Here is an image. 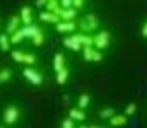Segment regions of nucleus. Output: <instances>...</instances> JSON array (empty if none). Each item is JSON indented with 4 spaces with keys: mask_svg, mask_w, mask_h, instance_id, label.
<instances>
[{
    "mask_svg": "<svg viewBox=\"0 0 147 128\" xmlns=\"http://www.w3.org/2000/svg\"><path fill=\"white\" fill-rule=\"evenodd\" d=\"M10 38H9V34L7 33H3V34H0V51H10Z\"/></svg>",
    "mask_w": 147,
    "mask_h": 128,
    "instance_id": "nucleus-19",
    "label": "nucleus"
},
{
    "mask_svg": "<svg viewBox=\"0 0 147 128\" xmlns=\"http://www.w3.org/2000/svg\"><path fill=\"white\" fill-rule=\"evenodd\" d=\"M58 15H60V21H75V17H77V9H75V7L60 9Z\"/></svg>",
    "mask_w": 147,
    "mask_h": 128,
    "instance_id": "nucleus-13",
    "label": "nucleus"
},
{
    "mask_svg": "<svg viewBox=\"0 0 147 128\" xmlns=\"http://www.w3.org/2000/svg\"><path fill=\"white\" fill-rule=\"evenodd\" d=\"M45 9H46V10H50V12L58 14L62 7H60V2H58V0H48V2H46V5H45Z\"/></svg>",
    "mask_w": 147,
    "mask_h": 128,
    "instance_id": "nucleus-21",
    "label": "nucleus"
},
{
    "mask_svg": "<svg viewBox=\"0 0 147 128\" xmlns=\"http://www.w3.org/2000/svg\"><path fill=\"white\" fill-rule=\"evenodd\" d=\"M82 56L86 62H91V63H101L105 60L103 51L94 46H82Z\"/></svg>",
    "mask_w": 147,
    "mask_h": 128,
    "instance_id": "nucleus-4",
    "label": "nucleus"
},
{
    "mask_svg": "<svg viewBox=\"0 0 147 128\" xmlns=\"http://www.w3.org/2000/svg\"><path fill=\"white\" fill-rule=\"evenodd\" d=\"M21 31H22V34H24V38L26 40H31L34 34H38L39 31H41V27L38 26V24H22V27H21Z\"/></svg>",
    "mask_w": 147,
    "mask_h": 128,
    "instance_id": "nucleus-9",
    "label": "nucleus"
},
{
    "mask_svg": "<svg viewBox=\"0 0 147 128\" xmlns=\"http://www.w3.org/2000/svg\"><path fill=\"white\" fill-rule=\"evenodd\" d=\"M135 111H137V104H135V103H130V104L125 108V115H127L128 118H130V116H134V115H135Z\"/></svg>",
    "mask_w": 147,
    "mask_h": 128,
    "instance_id": "nucleus-28",
    "label": "nucleus"
},
{
    "mask_svg": "<svg viewBox=\"0 0 147 128\" xmlns=\"http://www.w3.org/2000/svg\"><path fill=\"white\" fill-rule=\"evenodd\" d=\"M57 75H55V80H57V84L58 85H63L67 80H69V75H70V70L67 68V67H63V68H60L58 72H55Z\"/></svg>",
    "mask_w": 147,
    "mask_h": 128,
    "instance_id": "nucleus-16",
    "label": "nucleus"
},
{
    "mask_svg": "<svg viewBox=\"0 0 147 128\" xmlns=\"http://www.w3.org/2000/svg\"><path fill=\"white\" fill-rule=\"evenodd\" d=\"M72 36L80 43L82 46H92V36H91L89 33H82V31H79V33H72Z\"/></svg>",
    "mask_w": 147,
    "mask_h": 128,
    "instance_id": "nucleus-14",
    "label": "nucleus"
},
{
    "mask_svg": "<svg viewBox=\"0 0 147 128\" xmlns=\"http://www.w3.org/2000/svg\"><path fill=\"white\" fill-rule=\"evenodd\" d=\"M58 2H60V7H62V9L74 7V0H58Z\"/></svg>",
    "mask_w": 147,
    "mask_h": 128,
    "instance_id": "nucleus-29",
    "label": "nucleus"
},
{
    "mask_svg": "<svg viewBox=\"0 0 147 128\" xmlns=\"http://www.w3.org/2000/svg\"><path fill=\"white\" fill-rule=\"evenodd\" d=\"M22 75H24V79H26L29 84H33V85H41L43 80H45L43 74L38 72L34 67H26V68L22 70Z\"/></svg>",
    "mask_w": 147,
    "mask_h": 128,
    "instance_id": "nucleus-5",
    "label": "nucleus"
},
{
    "mask_svg": "<svg viewBox=\"0 0 147 128\" xmlns=\"http://www.w3.org/2000/svg\"><path fill=\"white\" fill-rule=\"evenodd\" d=\"M84 3H86V0H74V7L79 10V9H82L84 7Z\"/></svg>",
    "mask_w": 147,
    "mask_h": 128,
    "instance_id": "nucleus-31",
    "label": "nucleus"
},
{
    "mask_svg": "<svg viewBox=\"0 0 147 128\" xmlns=\"http://www.w3.org/2000/svg\"><path fill=\"white\" fill-rule=\"evenodd\" d=\"M21 116H22V111H21L16 104H9V106L2 111V121H3L5 125H9V127L16 125V123L21 120Z\"/></svg>",
    "mask_w": 147,
    "mask_h": 128,
    "instance_id": "nucleus-2",
    "label": "nucleus"
},
{
    "mask_svg": "<svg viewBox=\"0 0 147 128\" xmlns=\"http://www.w3.org/2000/svg\"><path fill=\"white\" fill-rule=\"evenodd\" d=\"M77 27L82 31V33H94L99 29V19L94 15V14H86L79 22H77Z\"/></svg>",
    "mask_w": 147,
    "mask_h": 128,
    "instance_id": "nucleus-1",
    "label": "nucleus"
},
{
    "mask_svg": "<svg viewBox=\"0 0 147 128\" xmlns=\"http://www.w3.org/2000/svg\"><path fill=\"white\" fill-rule=\"evenodd\" d=\"M108 123H110V127H125L127 123H128V116L123 113V115H113L110 120H108Z\"/></svg>",
    "mask_w": 147,
    "mask_h": 128,
    "instance_id": "nucleus-11",
    "label": "nucleus"
},
{
    "mask_svg": "<svg viewBox=\"0 0 147 128\" xmlns=\"http://www.w3.org/2000/svg\"><path fill=\"white\" fill-rule=\"evenodd\" d=\"M38 63V58L34 55H31V53H26L24 55V62H22V65H26V67H34Z\"/></svg>",
    "mask_w": 147,
    "mask_h": 128,
    "instance_id": "nucleus-23",
    "label": "nucleus"
},
{
    "mask_svg": "<svg viewBox=\"0 0 147 128\" xmlns=\"http://www.w3.org/2000/svg\"><path fill=\"white\" fill-rule=\"evenodd\" d=\"M55 31L60 34H72L77 31V22L75 21H60L55 24Z\"/></svg>",
    "mask_w": 147,
    "mask_h": 128,
    "instance_id": "nucleus-6",
    "label": "nucleus"
},
{
    "mask_svg": "<svg viewBox=\"0 0 147 128\" xmlns=\"http://www.w3.org/2000/svg\"><path fill=\"white\" fill-rule=\"evenodd\" d=\"M24 51H19V50H12V53H10V56H12V60L16 62V63H22L24 62Z\"/></svg>",
    "mask_w": 147,
    "mask_h": 128,
    "instance_id": "nucleus-24",
    "label": "nucleus"
},
{
    "mask_svg": "<svg viewBox=\"0 0 147 128\" xmlns=\"http://www.w3.org/2000/svg\"><path fill=\"white\" fill-rule=\"evenodd\" d=\"M19 17H21V22L22 24H33L34 21V14H33V7H29V5H24L22 9H21V12H19Z\"/></svg>",
    "mask_w": 147,
    "mask_h": 128,
    "instance_id": "nucleus-8",
    "label": "nucleus"
},
{
    "mask_svg": "<svg viewBox=\"0 0 147 128\" xmlns=\"http://www.w3.org/2000/svg\"><path fill=\"white\" fill-rule=\"evenodd\" d=\"M63 46L69 48V50H72V51H82V44L77 41L72 34L67 36V38H63Z\"/></svg>",
    "mask_w": 147,
    "mask_h": 128,
    "instance_id": "nucleus-15",
    "label": "nucleus"
},
{
    "mask_svg": "<svg viewBox=\"0 0 147 128\" xmlns=\"http://www.w3.org/2000/svg\"><path fill=\"white\" fill-rule=\"evenodd\" d=\"M45 40H46V34H45L43 31H39L38 34H34V36L31 38V41H33V44H34V46H43Z\"/></svg>",
    "mask_w": 147,
    "mask_h": 128,
    "instance_id": "nucleus-22",
    "label": "nucleus"
},
{
    "mask_svg": "<svg viewBox=\"0 0 147 128\" xmlns=\"http://www.w3.org/2000/svg\"><path fill=\"white\" fill-rule=\"evenodd\" d=\"M38 17H39V21L45 22V24H53V26H55L57 22H60V15L55 14V12H50V10H46V9H43Z\"/></svg>",
    "mask_w": 147,
    "mask_h": 128,
    "instance_id": "nucleus-7",
    "label": "nucleus"
},
{
    "mask_svg": "<svg viewBox=\"0 0 147 128\" xmlns=\"http://www.w3.org/2000/svg\"><path fill=\"white\" fill-rule=\"evenodd\" d=\"M113 115H115V109H113V108H103V109L99 111V118H101V120H110Z\"/></svg>",
    "mask_w": 147,
    "mask_h": 128,
    "instance_id": "nucleus-25",
    "label": "nucleus"
},
{
    "mask_svg": "<svg viewBox=\"0 0 147 128\" xmlns=\"http://www.w3.org/2000/svg\"><path fill=\"white\" fill-rule=\"evenodd\" d=\"M12 79V72L10 70H0V84L2 82H9Z\"/></svg>",
    "mask_w": 147,
    "mask_h": 128,
    "instance_id": "nucleus-26",
    "label": "nucleus"
},
{
    "mask_svg": "<svg viewBox=\"0 0 147 128\" xmlns=\"http://www.w3.org/2000/svg\"><path fill=\"white\" fill-rule=\"evenodd\" d=\"M63 67H65V56H63V53H55V56H53V70L58 72Z\"/></svg>",
    "mask_w": 147,
    "mask_h": 128,
    "instance_id": "nucleus-17",
    "label": "nucleus"
},
{
    "mask_svg": "<svg viewBox=\"0 0 147 128\" xmlns=\"http://www.w3.org/2000/svg\"><path fill=\"white\" fill-rule=\"evenodd\" d=\"M63 103L69 104V103H70V97H69V96H63Z\"/></svg>",
    "mask_w": 147,
    "mask_h": 128,
    "instance_id": "nucleus-33",
    "label": "nucleus"
},
{
    "mask_svg": "<svg viewBox=\"0 0 147 128\" xmlns=\"http://www.w3.org/2000/svg\"><path fill=\"white\" fill-rule=\"evenodd\" d=\"M140 34H142V38L147 40V21L142 22V27H140Z\"/></svg>",
    "mask_w": 147,
    "mask_h": 128,
    "instance_id": "nucleus-30",
    "label": "nucleus"
},
{
    "mask_svg": "<svg viewBox=\"0 0 147 128\" xmlns=\"http://www.w3.org/2000/svg\"><path fill=\"white\" fill-rule=\"evenodd\" d=\"M110 43H111V34H110V31H106V29H98V33L92 36V46L94 48H98V50H106L108 46H110Z\"/></svg>",
    "mask_w": 147,
    "mask_h": 128,
    "instance_id": "nucleus-3",
    "label": "nucleus"
},
{
    "mask_svg": "<svg viewBox=\"0 0 147 128\" xmlns=\"http://www.w3.org/2000/svg\"><path fill=\"white\" fill-rule=\"evenodd\" d=\"M89 104H91V96H89L87 92L80 94V96H79V99H77V106H79V108H82V109H86V108H89Z\"/></svg>",
    "mask_w": 147,
    "mask_h": 128,
    "instance_id": "nucleus-18",
    "label": "nucleus"
},
{
    "mask_svg": "<svg viewBox=\"0 0 147 128\" xmlns=\"http://www.w3.org/2000/svg\"><path fill=\"white\" fill-rule=\"evenodd\" d=\"M69 116H70L72 120H75V121H86V120H87L86 109H82V108H79V106L69 109Z\"/></svg>",
    "mask_w": 147,
    "mask_h": 128,
    "instance_id": "nucleus-10",
    "label": "nucleus"
},
{
    "mask_svg": "<svg viewBox=\"0 0 147 128\" xmlns=\"http://www.w3.org/2000/svg\"><path fill=\"white\" fill-rule=\"evenodd\" d=\"M60 127L62 128H74L75 127V120H72L70 116H69V118H63L62 123H60Z\"/></svg>",
    "mask_w": 147,
    "mask_h": 128,
    "instance_id": "nucleus-27",
    "label": "nucleus"
},
{
    "mask_svg": "<svg viewBox=\"0 0 147 128\" xmlns=\"http://www.w3.org/2000/svg\"><path fill=\"white\" fill-rule=\"evenodd\" d=\"M9 38H10V43H12V44H19V43H22L26 40L24 34H22V31H21V27H19L17 31H14L12 34H9Z\"/></svg>",
    "mask_w": 147,
    "mask_h": 128,
    "instance_id": "nucleus-20",
    "label": "nucleus"
},
{
    "mask_svg": "<svg viewBox=\"0 0 147 128\" xmlns=\"http://www.w3.org/2000/svg\"><path fill=\"white\" fill-rule=\"evenodd\" d=\"M21 17L19 15H12L10 19H9V22H7V26H5V33L7 34H12L14 31H17L19 27H21Z\"/></svg>",
    "mask_w": 147,
    "mask_h": 128,
    "instance_id": "nucleus-12",
    "label": "nucleus"
},
{
    "mask_svg": "<svg viewBox=\"0 0 147 128\" xmlns=\"http://www.w3.org/2000/svg\"><path fill=\"white\" fill-rule=\"evenodd\" d=\"M46 2H48V0H36V7H38V9H45Z\"/></svg>",
    "mask_w": 147,
    "mask_h": 128,
    "instance_id": "nucleus-32",
    "label": "nucleus"
}]
</instances>
